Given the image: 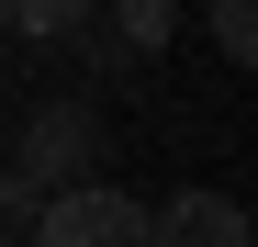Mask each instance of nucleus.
Returning <instances> with one entry per match:
<instances>
[{"instance_id":"3","label":"nucleus","mask_w":258,"mask_h":247,"mask_svg":"<svg viewBox=\"0 0 258 247\" xmlns=\"http://www.w3.org/2000/svg\"><path fill=\"white\" fill-rule=\"evenodd\" d=\"M146 214H157V247H258L236 191H168V202H146Z\"/></svg>"},{"instance_id":"5","label":"nucleus","mask_w":258,"mask_h":247,"mask_svg":"<svg viewBox=\"0 0 258 247\" xmlns=\"http://www.w3.org/2000/svg\"><path fill=\"white\" fill-rule=\"evenodd\" d=\"M79 23H90V0H0V34L12 45H68Z\"/></svg>"},{"instance_id":"1","label":"nucleus","mask_w":258,"mask_h":247,"mask_svg":"<svg viewBox=\"0 0 258 247\" xmlns=\"http://www.w3.org/2000/svg\"><path fill=\"white\" fill-rule=\"evenodd\" d=\"M79 180H101V112L90 101H34L23 135H12V157H0V225L23 236L34 202H56Z\"/></svg>"},{"instance_id":"7","label":"nucleus","mask_w":258,"mask_h":247,"mask_svg":"<svg viewBox=\"0 0 258 247\" xmlns=\"http://www.w3.org/2000/svg\"><path fill=\"white\" fill-rule=\"evenodd\" d=\"M0 247H23V236H12V225H0Z\"/></svg>"},{"instance_id":"2","label":"nucleus","mask_w":258,"mask_h":247,"mask_svg":"<svg viewBox=\"0 0 258 247\" xmlns=\"http://www.w3.org/2000/svg\"><path fill=\"white\" fill-rule=\"evenodd\" d=\"M23 247H157V214H146L135 191H112V180H79L56 202H34Z\"/></svg>"},{"instance_id":"4","label":"nucleus","mask_w":258,"mask_h":247,"mask_svg":"<svg viewBox=\"0 0 258 247\" xmlns=\"http://www.w3.org/2000/svg\"><path fill=\"white\" fill-rule=\"evenodd\" d=\"M101 34L123 45V68L168 56V34H180V0H101Z\"/></svg>"},{"instance_id":"6","label":"nucleus","mask_w":258,"mask_h":247,"mask_svg":"<svg viewBox=\"0 0 258 247\" xmlns=\"http://www.w3.org/2000/svg\"><path fill=\"white\" fill-rule=\"evenodd\" d=\"M202 34H213V56L258 68V0H213V12H202Z\"/></svg>"}]
</instances>
